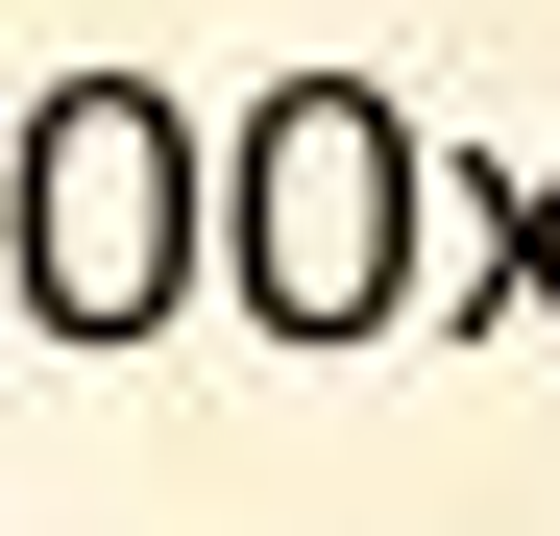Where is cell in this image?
Masks as SVG:
<instances>
[{
  "instance_id": "7a4b0ae2",
  "label": "cell",
  "mask_w": 560,
  "mask_h": 536,
  "mask_svg": "<svg viewBox=\"0 0 560 536\" xmlns=\"http://www.w3.org/2000/svg\"><path fill=\"white\" fill-rule=\"evenodd\" d=\"M0 268L49 341H171L220 293V123H171V73H49L0 171Z\"/></svg>"
},
{
  "instance_id": "6da1fadb",
  "label": "cell",
  "mask_w": 560,
  "mask_h": 536,
  "mask_svg": "<svg viewBox=\"0 0 560 536\" xmlns=\"http://www.w3.org/2000/svg\"><path fill=\"white\" fill-rule=\"evenodd\" d=\"M415 244H439V123L390 73H268L220 123V293L268 341H415Z\"/></svg>"
},
{
  "instance_id": "3957f363",
  "label": "cell",
  "mask_w": 560,
  "mask_h": 536,
  "mask_svg": "<svg viewBox=\"0 0 560 536\" xmlns=\"http://www.w3.org/2000/svg\"><path fill=\"white\" fill-rule=\"evenodd\" d=\"M463 341H560V147L463 171Z\"/></svg>"
}]
</instances>
